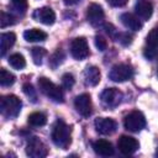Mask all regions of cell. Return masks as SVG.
<instances>
[{"label":"cell","instance_id":"cell-35","mask_svg":"<svg viewBox=\"0 0 158 158\" xmlns=\"http://www.w3.org/2000/svg\"><path fill=\"white\" fill-rule=\"evenodd\" d=\"M157 75H158V70H157Z\"/></svg>","mask_w":158,"mask_h":158},{"label":"cell","instance_id":"cell-24","mask_svg":"<svg viewBox=\"0 0 158 158\" xmlns=\"http://www.w3.org/2000/svg\"><path fill=\"white\" fill-rule=\"evenodd\" d=\"M22 90H23L25 95H26L32 102H37V93H36V89L32 86V84L25 83L23 86H22Z\"/></svg>","mask_w":158,"mask_h":158},{"label":"cell","instance_id":"cell-22","mask_svg":"<svg viewBox=\"0 0 158 158\" xmlns=\"http://www.w3.org/2000/svg\"><path fill=\"white\" fill-rule=\"evenodd\" d=\"M15 75L12 73H10L9 70H6L5 68L0 69V84L2 86H10L15 83Z\"/></svg>","mask_w":158,"mask_h":158},{"label":"cell","instance_id":"cell-18","mask_svg":"<svg viewBox=\"0 0 158 158\" xmlns=\"http://www.w3.org/2000/svg\"><path fill=\"white\" fill-rule=\"evenodd\" d=\"M15 41H16V36L14 32L1 33V36H0V53H1V56H5L7 49H10V47L14 46Z\"/></svg>","mask_w":158,"mask_h":158},{"label":"cell","instance_id":"cell-26","mask_svg":"<svg viewBox=\"0 0 158 158\" xmlns=\"http://www.w3.org/2000/svg\"><path fill=\"white\" fill-rule=\"evenodd\" d=\"M147 43L148 46H152V47H156L158 48V26L154 27L147 36Z\"/></svg>","mask_w":158,"mask_h":158},{"label":"cell","instance_id":"cell-27","mask_svg":"<svg viewBox=\"0 0 158 158\" xmlns=\"http://www.w3.org/2000/svg\"><path fill=\"white\" fill-rule=\"evenodd\" d=\"M16 21H15V17L11 16L10 14H6V12H1V20H0V26L1 28H5L10 25H14Z\"/></svg>","mask_w":158,"mask_h":158},{"label":"cell","instance_id":"cell-29","mask_svg":"<svg viewBox=\"0 0 158 158\" xmlns=\"http://www.w3.org/2000/svg\"><path fill=\"white\" fill-rule=\"evenodd\" d=\"M115 41L122 43L123 46H127L132 42V37L128 33H118L117 36H115Z\"/></svg>","mask_w":158,"mask_h":158},{"label":"cell","instance_id":"cell-12","mask_svg":"<svg viewBox=\"0 0 158 158\" xmlns=\"http://www.w3.org/2000/svg\"><path fill=\"white\" fill-rule=\"evenodd\" d=\"M117 147L120 149V152L122 154H132L135 153L137 149H138V142L136 138L131 137V136H121L118 138V142H117Z\"/></svg>","mask_w":158,"mask_h":158},{"label":"cell","instance_id":"cell-30","mask_svg":"<svg viewBox=\"0 0 158 158\" xmlns=\"http://www.w3.org/2000/svg\"><path fill=\"white\" fill-rule=\"evenodd\" d=\"M95 46H96V48L99 49V51H105L106 49V47H107V42H106V40L102 37V36H96L95 37Z\"/></svg>","mask_w":158,"mask_h":158},{"label":"cell","instance_id":"cell-7","mask_svg":"<svg viewBox=\"0 0 158 158\" xmlns=\"http://www.w3.org/2000/svg\"><path fill=\"white\" fill-rule=\"evenodd\" d=\"M26 153H27V156L33 157V158H42V157H46L47 156L48 149L44 146V143L42 141H40V138L32 137L28 141V143H27Z\"/></svg>","mask_w":158,"mask_h":158},{"label":"cell","instance_id":"cell-6","mask_svg":"<svg viewBox=\"0 0 158 158\" xmlns=\"http://www.w3.org/2000/svg\"><path fill=\"white\" fill-rule=\"evenodd\" d=\"M70 53L78 60L86 58L89 56V46H88L86 40L83 37L74 38L70 43Z\"/></svg>","mask_w":158,"mask_h":158},{"label":"cell","instance_id":"cell-34","mask_svg":"<svg viewBox=\"0 0 158 158\" xmlns=\"http://www.w3.org/2000/svg\"><path fill=\"white\" fill-rule=\"evenodd\" d=\"M64 1V4L65 5H68V6H70V5H74V4H77V2H79L80 0H63Z\"/></svg>","mask_w":158,"mask_h":158},{"label":"cell","instance_id":"cell-15","mask_svg":"<svg viewBox=\"0 0 158 158\" xmlns=\"http://www.w3.org/2000/svg\"><path fill=\"white\" fill-rule=\"evenodd\" d=\"M100 78H101V74H100V70H99L98 67L89 65V67L85 68V70H84V83H85V85L95 86V85L99 84Z\"/></svg>","mask_w":158,"mask_h":158},{"label":"cell","instance_id":"cell-14","mask_svg":"<svg viewBox=\"0 0 158 158\" xmlns=\"http://www.w3.org/2000/svg\"><path fill=\"white\" fill-rule=\"evenodd\" d=\"M136 14L142 20H148L153 14V5L149 0H137L135 5Z\"/></svg>","mask_w":158,"mask_h":158},{"label":"cell","instance_id":"cell-9","mask_svg":"<svg viewBox=\"0 0 158 158\" xmlns=\"http://www.w3.org/2000/svg\"><path fill=\"white\" fill-rule=\"evenodd\" d=\"M74 107L75 110L83 116V117H89L93 112V106H91V99L89 94H80L74 99Z\"/></svg>","mask_w":158,"mask_h":158},{"label":"cell","instance_id":"cell-32","mask_svg":"<svg viewBox=\"0 0 158 158\" xmlns=\"http://www.w3.org/2000/svg\"><path fill=\"white\" fill-rule=\"evenodd\" d=\"M11 2L21 12H25L27 9V0H11Z\"/></svg>","mask_w":158,"mask_h":158},{"label":"cell","instance_id":"cell-23","mask_svg":"<svg viewBox=\"0 0 158 158\" xmlns=\"http://www.w3.org/2000/svg\"><path fill=\"white\" fill-rule=\"evenodd\" d=\"M31 54H32V58H33L35 64L40 65V64H42V59L47 54V51L44 48H42V47H35V48H32Z\"/></svg>","mask_w":158,"mask_h":158},{"label":"cell","instance_id":"cell-21","mask_svg":"<svg viewBox=\"0 0 158 158\" xmlns=\"http://www.w3.org/2000/svg\"><path fill=\"white\" fill-rule=\"evenodd\" d=\"M9 64L14 68V69H17V70H20V69H23L25 67H26V60H25V58H23V56L22 54H20V53H14V54H11L10 57H9Z\"/></svg>","mask_w":158,"mask_h":158},{"label":"cell","instance_id":"cell-5","mask_svg":"<svg viewBox=\"0 0 158 158\" xmlns=\"http://www.w3.org/2000/svg\"><path fill=\"white\" fill-rule=\"evenodd\" d=\"M123 126L126 130L131 132H138L146 126V118L142 112L139 111H132L128 115H126L123 120Z\"/></svg>","mask_w":158,"mask_h":158},{"label":"cell","instance_id":"cell-17","mask_svg":"<svg viewBox=\"0 0 158 158\" xmlns=\"http://www.w3.org/2000/svg\"><path fill=\"white\" fill-rule=\"evenodd\" d=\"M93 148L96 154L102 156V157H109L114 154V147L109 141L105 139H98L93 143Z\"/></svg>","mask_w":158,"mask_h":158},{"label":"cell","instance_id":"cell-4","mask_svg":"<svg viewBox=\"0 0 158 158\" xmlns=\"http://www.w3.org/2000/svg\"><path fill=\"white\" fill-rule=\"evenodd\" d=\"M132 77H133L132 67L128 64H125V63H120V64L114 65L109 73V78L116 83H122V81L130 80Z\"/></svg>","mask_w":158,"mask_h":158},{"label":"cell","instance_id":"cell-3","mask_svg":"<svg viewBox=\"0 0 158 158\" xmlns=\"http://www.w3.org/2000/svg\"><path fill=\"white\" fill-rule=\"evenodd\" d=\"M38 88L51 100H53L56 102H63L64 101V94H63L62 89L59 86H57L49 79H47L44 77H41L38 79Z\"/></svg>","mask_w":158,"mask_h":158},{"label":"cell","instance_id":"cell-28","mask_svg":"<svg viewBox=\"0 0 158 158\" xmlns=\"http://www.w3.org/2000/svg\"><path fill=\"white\" fill-rule=\"evenodd\" d=\"M74 83H75V79H74V77L70 73H65L62 77V84H63V86L65 89H72L73 85H74Z\"/></svg>","mask_w":158,"mask_h":158},{"label":"cell","instance_id":"cell-20","mask_svg":"<svg viewBox=\"0 0 158 158\" xmlns=\"http://www.w3.org/2000/svg\"><path fill=\"white\" fill-rule=\"evenodd\" d=\"M27 122L33 126V127H41V126H44L46 122H47V117L42 112H32L28 118H27Z\"/></svg>","mask_w":158,"mask_h":158},{"label":"cell","instance_id":"cell-25","mask_svg":"<svg viewBox=\"0 0 158 158\" xmlns=\"http://www.w3.org/2000/svg\"><path fill=\"white\" fill-rule=\"evenodd\" d=\"M63 59H64V54H63V52L62 51H56L52 56H51V58H49V64H51V67L52 68H57L62 62H63Z\"/></svg>","mask_w":158,"mask_h":158},{"label":"cell","instance_id":"cell-36","mask_svg":"<svg viewBox=\"0 0 158 158\" xmlns=\"http://www.w3.org/2000/svg\"><path fill=\"white\" fill-rule=\"evenodd\" d=\"M157 154H158V151H157Z\"/></svg>","mask_w":158,"mask_h":158},{"label":"cell","instance_id":"cell-2","mask_svg":"<svg viewBox=\"0 0 158 158\" xmlns=\"http://www.w3.org/2000/svg\"><path fill=\"white\" fill-rule=\"evenodd\" d=\"M22 102L16 95H5L1 98V114L6 118H15L21 111Z\"/></svg>","mask_w":158,"mask_h":158},{"label":"cell","instance_id":"cell-11","mask_svg":"<svg viewBox=\"0 0 158 158\" xmlns=\"http://www.w3.org/2000/svg\"><path fill=\"white\" fill-rule=\"evenodd\" d=\"M94 125H95V130L100 135H105V136L112 135L117 128L116 121L112 118H109V117H99L95 120Z\"/></svg>","mask_w":158,"mask_h":158},{"label":"cell","instance_id":"cell-31","mask_svg":"<svg viewBox=\"0 0 158 158\" xmlns=\"http://www.w3.org/2000/svg\"><path fill=\"white\" fill-rule=\"evenodd\" d=\"M144 56H146V58H148V59H154L157 56H158V51H157V48L156 47H152V46H148L146 49H144Z\"/></svg>","mask_w":158,"mask_h":158},{"label":"cell","instance_id":"cell-8","mask_svg":"<svg viewBox=\"0 0 158 158\" xmlns=\"http://www.w3.org/2000/svg\"><path fill=\"white\" fill-rule=\"evenodd\" d=\"M100 99L107 107H116L122 100V93L116 88H107L101 93Z\"/></svg>","mask_w":158,"mask_h":158},{"label":"cell","instance_id":"cell-33","mask_svg":"<svg viewBox=\"0 0 158 158\" xmlns=\"http://www.w3.org/2000/svg\"><path fill=\"white\" fill-rule=\"evenodd\" d=\"M111 6H115V7H121V6H125L127 4L128 0H106Z\"/></svg>","mask_w":158,"mask_h":158},{"label":"cell","instance_id":"cell-16","mask_svg":"<svg viewBox=\"0 0 158 158\" xmlns=\"http://www.w3.org/2000/svg\"><path fill=\"white\" fill-rule=\"evenodd\" d=\"M120 20L122 22V25L126 27V28H130L132 31H139L142 28V22L138 20L137 16L132 15V14H128V12H125L120 16Z\"/></svg>","mask_w":158,"mask_h":158},{"label":"cell","instance_id":"cell-19","mask_svg":"<svg viewBox=\"0 0 158 158\" xmlns=\"http://www.w3.org/2000/svg\"><path fill=\"white\" fill-rule=\"evenodd\" d=\"M23 38L27 42H41L47 38V33L38 28H31L23 32Z\"/></svg>","mask_w":158,"mask_h":158},{"label":"cell","instance_id":"cell-10","mask_svg":"<svg viewBox=\"0 0 158 158\" xmlns=\"http://www.w3.org/2000/svg\"><path fill=\"white\" fill-rule=\"evenodd\" d=\"M86 19H88L89 23L95 26V27L102 25L104 19H105V14H104L102 7L98 4H90L86 9Z\"/></svg>","mask_w":158,"mask_h":158},{"label":"cell","instance_id":"cell-1","mask_svg":"<svg viewBox=\"0 0 158 158\" xmlns=\"http://www.w3.org/2000/svg\"><path fill=\"white\" fill-rule=\"evenodd\" d=\"M70 132H72V130L65 122H63L60 120L56 121V123L52 127V133H51L53 143L62 149H67L72 142Z\"/></svg>","mask_w":158,"mask_h":158},{"label":"cell","instance_id":"cell-13","mask_svg":"<svg viewBox=\"0 0 158 158\" xmlns=\"http://www.w3.org/2000/svg\"><path fill=\"white\" fill-rule=\"evenodd\" d=\"M32 17L36 21H38V22H41L43 25H53L54 21H56L54 11L51 7H47V6L35 10V12L32 14Z\"/></svg>","mask_w":158,"mask_h":158}]
</instances>
